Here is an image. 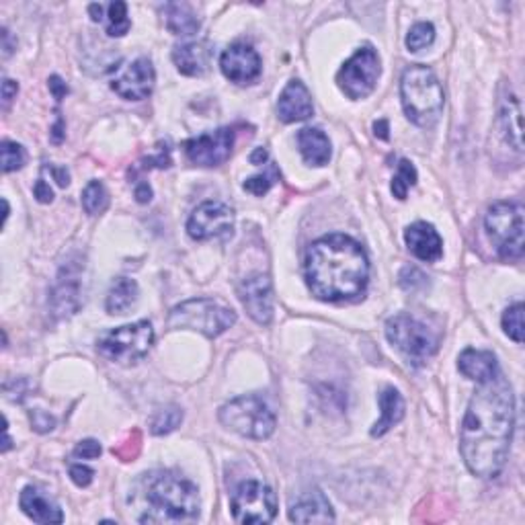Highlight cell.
Masks as SVG:
<instances>
[{
	"label": "cell",
	"mask_w": 525,
	"mask_h": 525,
	"mask_svg": "<svg viewBox=\"0 0 525 525\" xmlns=\"http://www.w3.org/2000/svg\"><path fill=\"white\" fill-rule=\"evenodd\" d=\"M515 427V396L501 372L480 382L460 429V452L475 476L497 478L507 464Z\"/></svg>",
	"instance_id": "obj_1"
},
{
	"label": "cell",
	"mask_w": 525,
	"mask_h": 525,
	"mask_svg": "<svg viewBox=\"0 0 525 525\" xmlns=\"http://www.w3.org/2000/svg\"><path fill=\"white\" fill-rule=\"evenodd\" d=\"M369 261L359 242L345 234L318 239L306 255V284L322 302L353 300L366 292Z\"/></svg>",
	"instance_id": "obj_2"
},
{
	"label": "cell",
	"mask_w": 525,
	"mask_h": 525,
	"mask_svg": "<svg viewBox=\"0 0 525 525\" xmlns=\"http://www.w3.org/2000/svg\"><path fill=\"white\" fill-rule=\"evenodd\" d=\"M148 502L142 523H183L199 515V491L194 483L173 472H150L142 480Z\"/></svg>",
	"instance_id": "obj_3"
},
{
	"label": "cell",
	"mask_w": 525,
	"mask_h": 525,
	"mask_svg": "<svg viewBox=\"0 0 525 525\" xmlns=\"http://www.w3.org/2000/svg\"><path fill=\"white\" fill-rule=\"evenodd\" d=\"M401 99L404 113L419 128H433L439 122L446 105L441 83L427 66L412 64L401 80Z\"/></svg>",
	"instance_id": "obj_4"
},
{
	"label": "cell",
	"mask_w": 525,
	"mask_h": 525,
	"mask_svg": "<svg viewBox=\"0 0 525 525\" xmlns=\"http://www.w3.org/2000/svg\"><path fill=\"white\" fill-rule=\"evenodd\" d=\"M220 423L231 431L242 435L247 439L263 441L273 435L277 427L276 412L261 396L245 394L232 398L220 409Z\"/></svg>",
	"instance_id": "obj_5"
},
{
	"label": "cell",
	"mask_w": 525,
	"mask_h": 525,
	"mask_svg": "<svg viewBox=\"0 0 525 525\" xmlns=\"http://www.w3.org/2000/svg\"><path fill=\"white\" fill-rule=\"evenodd\" d=\"M234 322V310L210 298L187 300L183 304L175 306L171 314H168V329L197 330L210 339L226 332Z\"/></svg>",
	"instance_id": "obj_6"
},
{
	"label": "cell",
	"mask_w": 525,
	"mask_h": 525,
	"mask_svg": "<svg viewBox=\"0 0 525 525\" xmlns=\"http://www.w3.org/2000/svg\"><path fill=\"white\" fill-rule=\"evenodd\" d=\"M386 337L412 366H423L439 349V337L411 314L392 316L386 322Z\"/></svg>",
	"instance_id": "obj_7"
},
{
	"label": "cell",
	"mask_w": 525,
	"mask_h": 525,
	"mask_svg": "<svg viewBox=\"0 0 525 525\" xmlns=\"http://www.w3.org/2000/svg\"><path fill=\"white\" fill-rule=\"evenodd\" d=\"M486 232L505 261H517L523 257V205L515 202H497L491 205L484 218Z\"/></svg>",
	"instance_id": "obj_8"
},
{
	"label": "cell",
	"mask_w": 525,
	"mask_h": 525,
	"mask_svg": "<svg viewBox=\"0 0 525 525\" xmlns=\"http://www.w3.org/2000/svg\"><path fill=\"white\" fill-rule=\"evenodd\" d=\"M154 343V329L148 321L111 329L97 339V351L115 364H138L144 359Z\"/></svg>",
	"instance_id": "obj_9"
},
{
	"label": "cell",
	"mask_w": 525,
	"mask_h": 525,
	"mask_svg": "<svg viewBox=\"0 0 525 525\" xmlns=\"http://www.w3.org/2000/svg\"><path fill=\"white\" fill-rule=\"evenodd\" d=\"M231 509L236 523H271L277 515V494L258 480H247L234 489Z\"/></svg>",
	"instance_id": "obj_10"
},
{
	"label": "cell",
	"mask_w": 525,
	"mask_h": 525,
	"mask_svg": "<svg viewBox=\"0 0 525 525\" xmlns=\"http://www.w3.org/2000/svg\"><path fill=\"white\" fill-rule=\"evenodd\" d=\"M382 66L374 48H361L343 64L337 74V83L349 99H366L378 85Z\"/></svg>",
	"instance_id": "obj_11"
},
{
	"label": "cell",
	"mask_w": 525,
	"mask_h": 525,
	"mask_svg": "<svg viewBox=\"0 0 525 525\" xmlns=\"http://www.w3.org/2000/svg\"><path fill=\"white\" fill-rule=\"evenodd\" d=\"M234 212L222 202H205L187 220V232L194 240H212L232 236Z\"/></svg>",
	"instance_id": "obj_12"
},
{
	"label": "cell",
	"mask_w": 525,
	"mask_h": 525,
	"mask_svg": "<svg viewBox=\"0 0 525 525\" xmlns=\"http://www.w3.org/2000/svg\"><path fill=\"white\" fill-rule=\"evenodd\" d=\"M234 146V130L220 128L208 134L195 136L185 142V154L197 167H220L231 158Z\"/></svg>",
	"instance_id": "obj_13"
},
{
	"label": "cell",
	"mask_w": 525,
	"mask_h": 525,
	"mask_svg": "<svg viewBox=\"0 0 525 525\" xmlns=\"http://www.w3.org/2000/svg\"><path fill=\"white\" fill-rule=\"evenodd\" d=\"M83 304V273L78 263H66L58 273L56 285L50 295L51 312L58 318H68Z\"/></svg>",
	"instance_id": "obj_14"
},
{
	"label": "cell",
	"mask_w": 525,
	"mask_h": 525,
	"mask_svg": "<svg viewBox=\"0 0 525 525\" xmlns=\"http://www.w3.org/2000/svg\"><path fill=\"white\" fill-rule=\"evenodd\" d=\"M154 83H157V74H154L150 60L138 58L122 68L120 74H115L111 88L125 101H142L150 97Z\"/></svg>",
	"instance_id": "obj_15"
},
{
	"label": "cell",
	"mask_w": 525,
	"mask_h": 525,
	"mask_svg": "<svg viewBox=\"0 0 525 525\" xmlns=\"http://www.w3.org/2000/svg\"><path fill=\"white\" fill-rule=\"evenodd\" d=\"M239 298L242 306L258 324H269L273 316V290L271 281L263 273H255L240 281Z\"/></svg>",
	"instance_id": "obj_16"
},
{
	"label": "cell",
	"mask_w": 525,
	"mask_h": 525,
	"mask_svg": "<svg viewBox=\"0 0 525 525\" xmlns=\"http://www.w3.org/2000/svg\"><path fill=\"white\" fill-rule=\"evenodd\" d=\"M220 68L232 83L249 85L261 74V58L247 43H234L222 54Z\"/></svg>",
	"instance_id": "obj_17"
},
{
	"label": "cell",
	"mask_w": 525,
	"mask_h": 525,
	"mask_svg": "<svg viewBox=\"0 0 525 525\" xmlns=\"http://www.w3.org/2000/svg\"><path fill=\"white\" fill-rule=\"evenodd\" d=\"M277 113L279 120L285 123L304 122L308 117H312V97H310V91L302 80H290L284 91H281L277 101Z\"/></svg>",
	"instance_id": "obj_18"
},
{
	"label": "cell",
	"mask_w": 525,
	"mask_h": 525,
	"mask_svg": "<svg viewBox=\"0 0 525 525\" xmlns=\"http://www.w3.org/2000/svg\"><path fill=\"white\" fill-rule=\"evenodd\" d=\"M404 242L419 261L435 263L439 261L443 255L441 236L431 224H427V222H415V224L406 228Z\"/></svg>",
	"instance_id": "obj_19"
},
{
	"label": "cell",
	"mask_w": 525,
	"mask_h": 525,
	"mask_svg": "<svg viewBox=\"0 0 525 525\" xmlns=\"http://www.w3.org/2000/svg\"><path fill=\"white\" fill-rule=\"evenodd\" d=\"M290 520L295 523H332V511L329 499L321 491H306L290 505Z\"/></svg>",
	"instance_id": "obj_20"
},
{
	"label": "cell",
	"mask_w": 525,
	"mask_h": 525,
	"mask_svg": "<svg viewBox=\"0 0 525 525\" xmlns=\"http://www.w3.org/2000/svg\"><path fill=\"white\" fill-rule=\"evenodd\" d=\"M19 505L23 509V513L37 523H62L64 513L62 509L56 505L54 501L46 497L40 489L35 486H25L23 493L19 497Z\"/></svg>",
	"instance_id": "obj_21"
},
{
	"label": "cell",
	"mask_w": 525,
	"mask_h": 525,
	"mask_svg": "<svg viewBox=\"0 0 525 525\" xmlns=\"http://www.w3.org/2000/svg\"><path fill=\"white\" fill-rule=\"evenodd\" d=\"M212 50L205 41H191L173 50V62L185 77H202L208 70Z\"/></svg>",
	"instance_id": "obj_22"
},
{
	"label": "cell",
	"mask_w": 525,
	"mask_h": 525,
	"mask_svg": "<svg viewBox=\"0 0 525 525\" xmlns=\"http://www.w3.org/2000/svg\"><path fill=\"white\" fill-rule=\"evenodd\" d=\"M457 367L460 372L466 376L468 380L475 382H486L497 376L499 369V361L491 351H480V349H466L460 359H457Z\"/></svg>",
	"instance_id": "obj_23"
},
{
	"label": "cell",
	"mask_w": 525,
	"mask_h": 525,
	"mask_svg": "<svg viewBox=\"0 0 525 525\" xmlns=\"http://www.w3.org/2000/svg\"><path fill=\"white\" fill-rule=\"evenodd\" d=\"M298 146L302 158L310 167H324L330 160L329 136L318 128H304L298 134Z\"/></svg>",
	"instance_id": "obj_24"
},
{
	"label": "cell",
	"mask_w": 525,
	"mask_h": 525,
	"mask_svg": "<svg viewBox=\"0 0 525 525\" xmlns=\"http://www.w3.org/2000/svg\"><path fill=\"white\" fill-rule=\"evenodd\" d=\"M499 120L505 131L507 142L511 144L517 152L523 150V128H521V105L515 95L509 91L501 97L499 103Z\"/></svg>",
	"instance_id": "obj_25"
},
{
	"label": "cell",
	"mask_w": 525,
	"mask_h": 525,
	"mask_svg": "<svg viewBox=\"0 0 525 525\" xmlns=\"http://www.w3.org/2000/svg\"><path fill=\"white\" fill-rule=\"evenodd\" d=\"M380 409H382V417L372 429V438H382L384 433H388L392 427L403 421L404 401H403L401 392H398L396 388L384 390L380 394Z\"/></svg>",
	"instance_id": "obj_26"
},
{
	"label": "cell",
	"mask_w": 525,
	"mask_h": 525,
	"mask_svg": "<svg viewBox=\"0 0 525 525\" xmlns=\"http://www.w3.org/2000/svg\"><path fill=\"white\" fill-rule=\"evenodd\" d=\"M138 284L130 277H120L113 281V285L109 287L105 308L109 314H125L128 310L136 304L138 300Z\"/></svg>",
	"instance_id": "obj_27"
},
{
	"label": "cell",
	"mask_w": 525,
	"mask_h": 525,
	"mask_svg": "<svg viewBox=\"0 0 525 525\" xmlns=\"http://www.w3.org/2000/svg\"><path fill=\"white\" fill-rule=\"evenodd\" d=\"M165 17L168 32L175 35H194L199 29V19L189 5L171 3L165 6Z\"/></svg>",
	"instance_id": "obj_28"
},
{
	"label": "cell",
	"mask_w": 525,
	"mask_h": 525,
	"mask_svg": "<svg viewBox=\"0 0 525 525\" xmlns=\"http://www.w3.org/2000/svg\"><path fill=\"white\" fill-rule=\"evenodd\" d=\"M109 205V194L101 181H91L83 191V208L88 216L103 213Z\"/></svg>",
	"instance_id": "obj_29"
},
{
	"label": "cell",
	"mask_w": 525,
	"mask_h": 525,
	"mask_svg": "<svg viewBox=\"0 0 525 525\" xmlns=\"http://www.w3.org/2000/svg\"><path fill=\"white\" fill-rule=\"evenodd\" d=\"M183 423V411L179 406H165V409H160L157 415L152 417L150 421V431L154 435H168L173 433L177 427Z\"/></svg>",
	"instance_id": "obj_30"
},
{
	"label": "cell",
	"mask_w": 525,
	"mask_h": 525,
	"mask_svg": "<svg viewBox=\"0 0 525 525\" xmlns=\"http://www.w3.org/2000/svg\"><path fill=\"white\" fill-rule=\"evenodd\" d=\"M107 19H109V25H107V33L111 37H122L130 32V19H128V5L122 3V0H117V3H111L107 6Z\"/></svg>",
	"instance_id": "obj_31"
},
{
	"label": "cell",
	"mask_w": 525,
	"mask_h": 525,
	"mask_svg": "<svg viewBox=\"0 0 525 525\" xmlns=\"http://www.w3.org/2000/svg\"><path fill=\"white\" fill-rule=\"evenodd\" d=\"M502 330L507 332L509 339H513L515 343H523V304L517 302V304L509 306L505 312H502Z\"/></svg>",
	"instance_id": "obj_32"
},
{
	"label": "cell",
	"mask_w": 525,
	"mask_h": 525,
	"mask_svg": "<svg viewBox=\"0 0 525 525\" xmlns=\"http://www.w3.org/2000/svg\"><path fill=\"white\" fill-rule=\"evenodd\" d=\"M417 183V168L412 167L411 160H401L398 165V173L392 179V194L398 199H406V194L412 185Z\"/></svg>",
	"instance_id": "obj_33"
},
{
	"label": "cell",
	"mask_w": 525,
	"mask_h": 525,
	"mask_svg": "<svg viewBox=\"0 0 525 525\" xmlns=\"http://www.w3.org/2000/svg\"><path fill=\"white\" fill-rule=\"evenodd\" d=\"M279 181V171L276 165H269L267 171L265 173H258L255 177H250V179L245 181V189L249 194H253L257 197H261L265 194H269V189L273 187Z\"/></svg>",
	"instance_id": "obj_34"
},
{
	"label": "cell",
	"mask_w": 525,
	"mask_h": 525,
	"mask_svg": "<svg viewBox=\"0 0 525 525\" xmlns=\"http://www.w3.org/2000/svg\"><path fill=\"white\" fill-rule=\"evenodd\" d=\"M435 40V27L431 23H417L411 27L409 35H406V48L409 51H421L429 48Z\"/></svg>",
	"instance_id": "obj_35"
},
{
	"label": "cell",
	"mask_w": 525,
	"mask_h": 525,
	"mask_svg": "<svg viewBox=\"0 0 525 525\" xmlns=\"http://www.w3.org/2000/svg\"><path fill=\"white\" fill-rule=\"evenodd\" d=\"M25 160H27L25 148L17 142H11V140H5L3 142V171L5 173L19 171V168L25 165Z\"/></svg>",
	"instance_id": "obj_36"
},
{
	"label": "cell",
	"mask_w": 525,
	"mask_h": 525,
	"mask_svg": "<svg viewBox=\"0 0 525 525\" xmlns=\"http://www.w3.org/2000/svg\"><path fill=\"white\" fill-rule=\"evenodd\" d=\"M140 441H142V439H140V433L134 431L123 443H120V446L113 448V454L120 456L122 460H125V462L134 460V457L140 452Z\"/></svg>",
	"instance_id": "obj_37"
},
{
	"label": "cell",
	"mask_w": 525,
	"mask_h": 525,
	"mask_svg": "<svg viewBox=\"0 0 525 525\" xmlns=\"http://www.w3.org/2000/svg\"><path fill=\"white\" fill-rule=\"evenodd\" d=\"M29 419H32V425L37 433H48L56 427V419L46 411L35 409V411L29 412Z\"/></svg>",
	"instance_id": "obj_38"
},
{
	"label": "cell",
	"mask_w": 525,
	"mask_h": 525,
	"mask_svg": "<svg viewBox=\"0 0 525 525\" xmlns=\"http://www.w3.org/2000/svg\"><path fill=\"white\" fill-rule=\"evenodd\" d=\"M93 476H95V472L88 468V466H83V464L70 466L72 483L77 486H80V489H86V486L93 483Z\"/></svg>",
	"instance_id": "obj_39"
},
{
	"label": "cell",
	"mask_w": 525,
	"mask_h": 525,
	"mask_svg": "<svg viewBox=\"0 0 525 525\" xmlns=\"http://www.w3.org/2000/svg\"><path fill=\"white\" fill-rule=\"evenodd\" d=\"M74 456L83 457V460H95V457L101 456V443L95 439L80 441L78 446L74 448Z\"/></svg>",
	"instance_id": "obj_40"
},
{
	"label": "cell",
	"mask_w": 525,
	"mask_h": 525,
	"mask_svg": "<svg viewBox=\"0 0 525 525\" xmlns=\"http://www.w3.org/2000/svg\"><path fill=\"white\" fill-rule=\"evenodd\" d=\"M171 165H173V160H171V150H168V146H165V148H160L157 157L144 158V160H142V165H140V168H142V171H146V168H152V167L168 168Z\"/></svg>",
	"instance_id": "obj_41"
},
{
	"label": "cell",
	"mask_w": 525,
	"mask_h": 525,
	"mask_svg": "<svg viewBox=\"0 0 525 525\" xmlns=\"http://www.w3.org/2000/svg\"><path fill=\"white\" fill-rule=\"evenodd\" d=\"M33 195L37 197V202L40 204H50L51 199H54V191H51V187L46 181L40 179L33 187Z\"/></svg>",
	"instance_id": "obj_42"
},
{
	"label": "cell",
	"mask_w": 525,
	"mask_h": 525,
	"mask_svg": "<svg viewBox=\"0 0 525 525\" xmlns=\"http://www.w3.org/2000/svg\"><path fill=\"white\" fill-rule=\"evenodd\" d=\"M17 93H19V85L14 83V80H11V78H5V83H3V103H5V109H9L13 99L17 97Z\"/></svg>",
	"instance_id": "obj_43"
},
{
	"label": "cell",
	"mask_w": 525,
	"mask_h": 525,
	"mask_svg": "<svg viewBox=\"0 0 525 525\" xmlns=\"http://www.w3.org/2000/svg\"><path fill=\"white\" fill-rule=\"evenodd\" d=\"M50 91L58 101H62L66 95H68V86H66V83L60 77H51L50 78Z\"/></svg>",
	"instance_id": "obj_44"
},
{
	"label": "cell",
	"mask_w": 525,
	"mask_h": 525,
	"mask_svg": "<svg viewBox=\"0 0 525 525\" xmlns=\"http://www.w3.org/2000/svg\"><path fill=\"white\" fill-rule=\"evenodd\" d=\"M136 199L140 204H148L152 199V189L148 183H138L136 187Z\"/></svg>",
	"instance_id": "obj_45"
},
{
	"label": "cell",
	"mask_w": 525,
	"mask_h": 525,
	"mask_svg": "<svg viewBox=\"0 0 525 525\" xmlns=\"http://www.w3.org/2000/svg\"><path fill=\"white\" fill-rule=\"evenodd\" d=\"M48 171L54 175V179L58 181V185H62V187H66V185L70 183V175H68V171H66V168H58V167H48Z\"/></svg>",
	"instance_id": "obj_46"
},
{
	"label": "cell",
	"mask_w": 525,
	"mask_h": 525,
	"mask_svg": "<svg viewBox=\"0 0 525 525\" xmlns=\"http://www.w3.org/2000/svg\"><path fill=\"white\" fill-rule=\"evenodd\" d=\"M267 158H269V154L265 148H257V150L250 154V162H253V165H263V162H267Z\"/></svg>",
	"instance_id": "obj_47"
},
{
	"label": "cell",
	"mask_w": 525,
	"mask_h": 525,
	"mask_svg": "<svg viewBox=\"0 0 525 525\" xmlns=\"http://www.w3.org/2000/svg\"><path fill=\"white\" fill-rule=\"evenodd\" d=\"M374 131H376V136H378L380 140H388V122L386 120L376 122L374 123Z\"/></svg>",
	"instance_id": "obj_48"
},
{
	"label": "cell",
	"mask_w": 525,
	"mask_h": 525,
	"mask_svg": "<svg viewBox=\"0 0 525 525\" xmlns=\"http://www.w3.org/2000/svg\"><path fill=\"white\" fill-rule=\"evenodd\" d=\"M3 54H5V58L6 56H11V51H13V43H11V33L6 32V29H3Z\"/></svg>",
	"instance_id": "obj_49"
},
{
	"label": "cell",
	"mask_w": 525,
	"mask_h": 525,
	"mask_svg": "<svg viewBox=\"0 0 525 525\" xmlns=\"http://www.w3.org/2000/svg\"><path fill=\"white\" fill-rule=\"evenodd\" d=\"M88 11H91V14H93V21H103V6L101 5H91L88 6Z\"/></svg>",
	"instance_id": "obj_50"
}]
</instances>
